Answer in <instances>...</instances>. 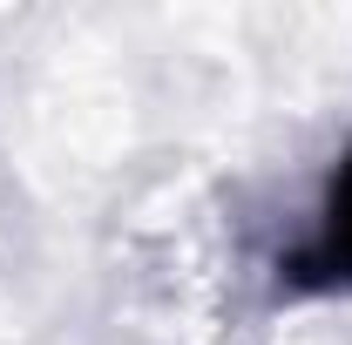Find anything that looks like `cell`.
I'll return each instance as SVG.
<instances>
[{
	"mask_svg": "<svg viewBox=\"0 0 352 345\" xmlns=\"http://www.w3.org/2000/svg\"><path fill=\"white\" fill-rule=\"evenodd\" d=\"M292 271L305 285H339L352 278V156L339 163V183H332V203H325V223L305 251L292 258Z\"/></svg>",
	"mask_w": 352,
	"mask_h": 345,
	"instance_id": "obj_1",
	"label": "cell"
}]
</instances>
